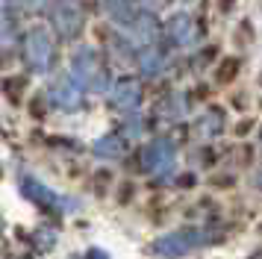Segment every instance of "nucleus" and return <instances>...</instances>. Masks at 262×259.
I'll return each mask as SVG.
<instances>
[{"label": "nucleus", "mask_w": 262, "mask_h": 259, "mask_svg": "<svg viewBox=\"0 0 262 259\" xmlns=\"http://www.w3.org/2000/svg\"><path fill=\"white\" fill-rule=\"evenodd\" d=\"M50 103L59 106V109H80V103H83V89L74 82V77H59V80L50 82Z\"/></svg>", "instance_id": "6"}, {"label": "nucleus", "mask_w": 262, "mask_h": 259, "mask_svg": "<svg viewBox=\"0 0 262 259\" xmlns=\"http://www.w3.org/2000/svg\"><path fill=\"white\" fill-rule=\"evenodd\" d=\"M18 41V33H15V21H6L0 15V53H9Z\"/></svg>", "instance_id": "12"}, {"label": "nucleus", "mask_w": 262, "mask_h": 259, "mask_svg": "<svg viewBox=\"0 0 262 259\" xmlns=\"http://www.w3.org/2000/svg\"><path fill=\"white\" fill-rule=\"evenodd\" d=\"M174 156H177V150H174L171 141L156 139V141H150V144L144 147L142 165H144V171H150V174H165V171L174 168Z\"/></svg>", "instance_id": "5"}, {"label": "nucleus", "mask_w": 262, "mask_h": 259, "mask_svg": "<svg viewBox=\"0 0 262 259\" xmlns=\"http://www.w3.org/2000/svg\"><path fill=\"white\" fill-rule=\"evenodd\" d=\"M21 50H24V62L27 68L33 71V74H48L50 65H53V56H56V50H53V38H50L48 30H30V33L21 38Z\"/></svg>", "instance_id": "2"}, {"label": "nucleus", "mask_w": 262, "mask_h": 259, "mask_svg": "<svg viewBox=\"0 0 262 259\" xmlns=\"http://www.w3.org/2000/svg\"><path fill=\"white\" fill-rule=\"evenodd\" d=\"M95 153L97 156H121L124 153V144H121L118 136H106V139H100L95 144Z\"/></svg>", "instance_id": "13"}, {"label": "nucleus", "mask_w": 262, "mask_h": 259, "mask_svg": "<svg viewBox=\"0 0 262 259\" xmlns=\"http://www.w3.org/2000/svg\"><path fill=\"white\" fill-rule=\"evenodd\" d=\"M71 77L83 92H106L109 89V71L103 59L92 47H77L71 56Z\"/></svg>", "instance_id": "1"}, {"label": "nucleus", "mask_w": 262, "mask_h": 259, "mask_svg": "<svg viewBox=\"0 0 262 259\" xmlns=\"http://www.w3.org/2000/svg\"><path fill=\"white\" fill-rule=\"evenodd\" d=\"M256 183H259V186H262V177H259V180H256Z\"/></svg>", "instance_id": "16"}, {"label": "nucleus", "mask_w": 262, "mask_h": 259, "mask_svg": "<svg viewBox=\"0 0 262 259\" xmlns=\"http://www.w3.org/2000/svg\"><path fill=\"white\" fill-rule=\"evenodd\" d=\"M139 68H142V74H147V77H156V74H162V68H165V56H162V50L154 45H147L139 53Z\"/></svg>", "instance_id": "11"}, {"label": "nucleus", "mask_w": 262, "mask_h": 259, "mask_svg": "<svg viewBox=\"0 0 262 259\" xmlns=\"http://www.w3.org/2000/svg\"><path fill=\"white\" fill-rule=\"evenodd\" d=\"M50 24L62 38H77L85 24L83 3L80 0H50Z\"/></svg>", "instance_id": "3"}, {"label": "nucleus", "mask_w": 262, "mask_h": 259, "mask_svg": "<svg viewBox=\"0 0 262 259\" xmlns=\"http://www.w3.org/2000/svg\"><path fill=\"white\" fill-rule=\"evenodd\" d=\"M89 259H109V256L103 253V250H97V247H92V250H89Z\"/></svg>", "instance_id": "15"}, {"label": "nucleus", "mask_w": 262, "mask_h": 259, "mask_svg": "<svg viewBox=\"0 0 262 259\" xmlns=\"http://www.w3.org/2000/svg\"><path fill=\"white\" fill-rule=\"evenodd\" d=\"M103 9L115 24L130 27L139 18V0H103Z\"/></svg>", "instance_id": "10"}, {"label": "nucleus", "mask_w": 262, "mask_h": 259, "mask_svg": "<svg viewBox=\"0 0 262 259\" xmlns=\"http://www.w3.org/2000/svg\"><path fill=\"white\" fill-rule=\"evenodd\" d=\"M206 239H203L201 230H174V233L159 235L154 242V253L156 256H165V259H177L191 253L194 247H201Z\"/></svg>", "instance_id": "4"}, {"label": "nucleus", "mask_w": 262, "mask_h": 259, "mask_svg": "<svg viewBox=\"0 0 262 259\" xmlns=\"http://www.w3.org/2000/svg\"><path fill=\"white\" fill-rule=\"evenodd\" d=\"M144 6H147V9H162V6H165L168 0H142Z\"/></svg>", "instance_id": "14"}, {"label": "nucleus", "mask_w": 262, "mask_h": 259, "mask_svg": "<svg viewBox=\"0 0 262 259\" xmlns=\"http://www.w3.org/2000/svg\"><path fill=\"white\" fill-rule=\"evenodd\" d=\"M21 188H24V195L33 200V203L45 206V209H56V206H62V198H59V195H56V191H50L45 183H38V180H33V177H24Z\"/></svg>", "instance_id": "9"}, {"label": "nucleus", "mask_w": 262, "mask_h": 259, "mask_svg": "<svg viewBox=\"0 0 262 259\" xmlns=\"http://www.w3.org/2000/svg\"><path fill=\"white\" fill-rule=\"evenodd\" d=\"M109 100L121 112L139 109V103H142V85H139V80H130V77L127 80H118L112 85V92H109Z\"/></svg>", "instance_id": "8"}, {"label": "nucleus", "mask_w": 262, "mask_h": 259, "mask_svg": "<svg viewBox=\"0 0 262 259\" xmlns=\"http://www.w3.org/2000/svg\"><path fill=\"white\" fill-rule=\"evenodd\" d=\"M168 35H171V41L180 47H191L201 41V27L198 21L186 15V12H180V15H171V21H168Z\"/></svg>", "instance_id": "7"}]
</instances>
